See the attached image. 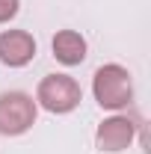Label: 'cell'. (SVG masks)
<instances>
[{"mask_svg":"<svg viewBox=\"0 0 151 154\" xmlns=\"http://www.w3.org/2000/svg\"><path fill=\"white\" fill-rule=\"evenodd\" d=\"M133 136H136V122L131 116H110L98 125L95 131V145L98 151H107V154H116V151H125L131 148Z\"/></svg>","mask_w":151,"mask_h":154,"instance_id":"obj_4","label":"cell"},{"mask_svg":"<svg viewBox=\"0 0 151 154\" xmlns=\"http://www.w3.org/2000/svg\"><path fill=\"white\" fill-rule=\"evenodd\" d=\"M36 57V38L27 30H3L0 33V62L9 68H24Z\"/></svg>","mask_w":151,"mask_h":154,"instance_id":"obj_5","label":"cell"},{"mask_svg":"<svg viewBox=\"0 0 151 154\" xmlns=\"http://www.w3.org/2000/svg\"><path fill=\"white\" fill-rule=\"evenodd\" d=\"M92 95L101 110H125L133 101V77L125 65L107 62L92 77Z\"/></svg>","mask_w":151,"mask_h":154,"instance_id":"obj_1","label":"cell"},{"mask_svg":"<svg viewBox=\"0 0 151 154\" xmlns=\"http://www.w3.org/2000/svg\"><path fill=\"white\" fill-rule=\"evenodd\" d=\"M83 101V89L74 77L68 74H48L39 80V89H36V104L42 110L54 116H65L77 110Z\"/></svg>","mask_w":151,"mask_h":154,"instance_id":"obj_2","label":"cell"},{"mask_svg":"<svg viewBox=\"0 0 151 154\" xmlns=\"http://www.w3.org/2000/svg\"><path fill=\"white\" fill-rule=\"evenodd\" d=\"M51 51H54V59L62 62V65H80L86 59V38L80 36L77 30H59L54 42H51Z\"/></svg>","mask_w":151,"mask_h":154,"instance_id":"obj_6","label":"cell"},{"mask_svg":"<svg viewBox=\"0 0 151 154\" xmlns=\"http://www.w3.org/2000/svg\"><path fill=\"white\" fill-rule=\"evenodd\" d=\"M18 6H21V0H0V24L15 18L18 15Z\"/></svg>","mask_w":151,"mask_h":154,"instance_id":"obj_7","label":"cell"},{"mask_svg":"<svg viewBox=\"0 0 151 154\" xmlns=\"http://www.w3.org/2000/svg\"><path fill=\"white\" fill-rule=\"evenodd\" d=\"M39 104L27 92H3L0 95V136H21L36 125Z\"/></svg>","mask_w":151,"mask_h":154,"instance_id":"obj_3","label":"cell"}]
</instances>
